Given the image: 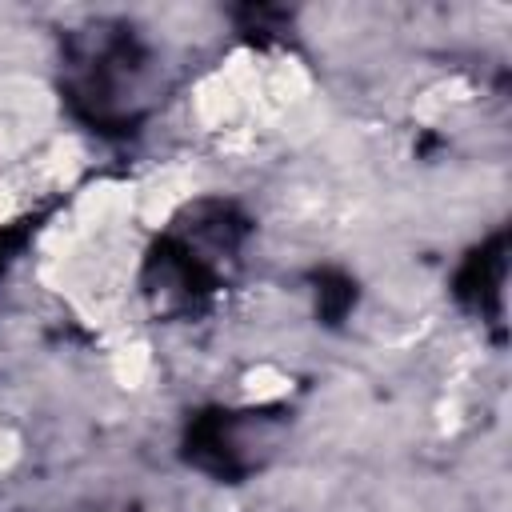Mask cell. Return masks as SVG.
<instances>
[{
	"instance_id": "6da1fadb",
	"label": "cell",
	"mask_w": 512,
	"mask_h": 512,
	"mask_svg": "<svg viewBox=\"0 0 512 512\" xmlns=\"http://www.w3.org/2000/svg\"><path fill=\"white\" fill-rule=\"evenodd\" d=\"M64 100L96 132H132L160 92L156 52L124 20H92L64 40Z\"/></svg>"
},
{
	"instance_id": "7a4b0ae2",
	"label": "cell",
	"mask_w": 512,
	"mask_h": 512,
	"mask_svg": "<svg viewBox=\"0 0 512 512\" xmlns=\"http://www.w3.org/2000/svg\"><path fill=\"white\" fill-rule=\"evenodd\" d=\"M244 236L248 220L232 204L204 200L188 208L148 256L144 292L152 308L164 316L196 312L236 268Z\"/></svg>"
},
{
	"instance_id": "3957f363",
	"label": "cell",
	"mask_w": 512,
	"mask_h": 512,
	"mask_svg": "<svg viewBox=\"0 0 512 512\" xmlns=\"http://www.w3.org/2000/svg\"><path fill=\"white\" fill-rule=\"evenodd\" d=\"M284 440V412L276 408H216L188 424L184 456L216 480H244Z\"/></svg>"
},
{
	"instance_id": "277c9868",
	"label": "cell",
	"mask_w": 512,
	"mask_h": 512,
	"mask_svg": "<svg viewBox=\"0 0 512 512\" xmlns=\"http://www.w3.org/2000/svg\"><path fill=\"white\" fill-rule=\"evenodd\" d=\"M504 272H508L504 236H496V240H488L480 252H472L468 264L460 268V276H456L460 300H464L472 312H480V316H488V320H500V312H504Z\"/></svg>"
}]
</instances>
